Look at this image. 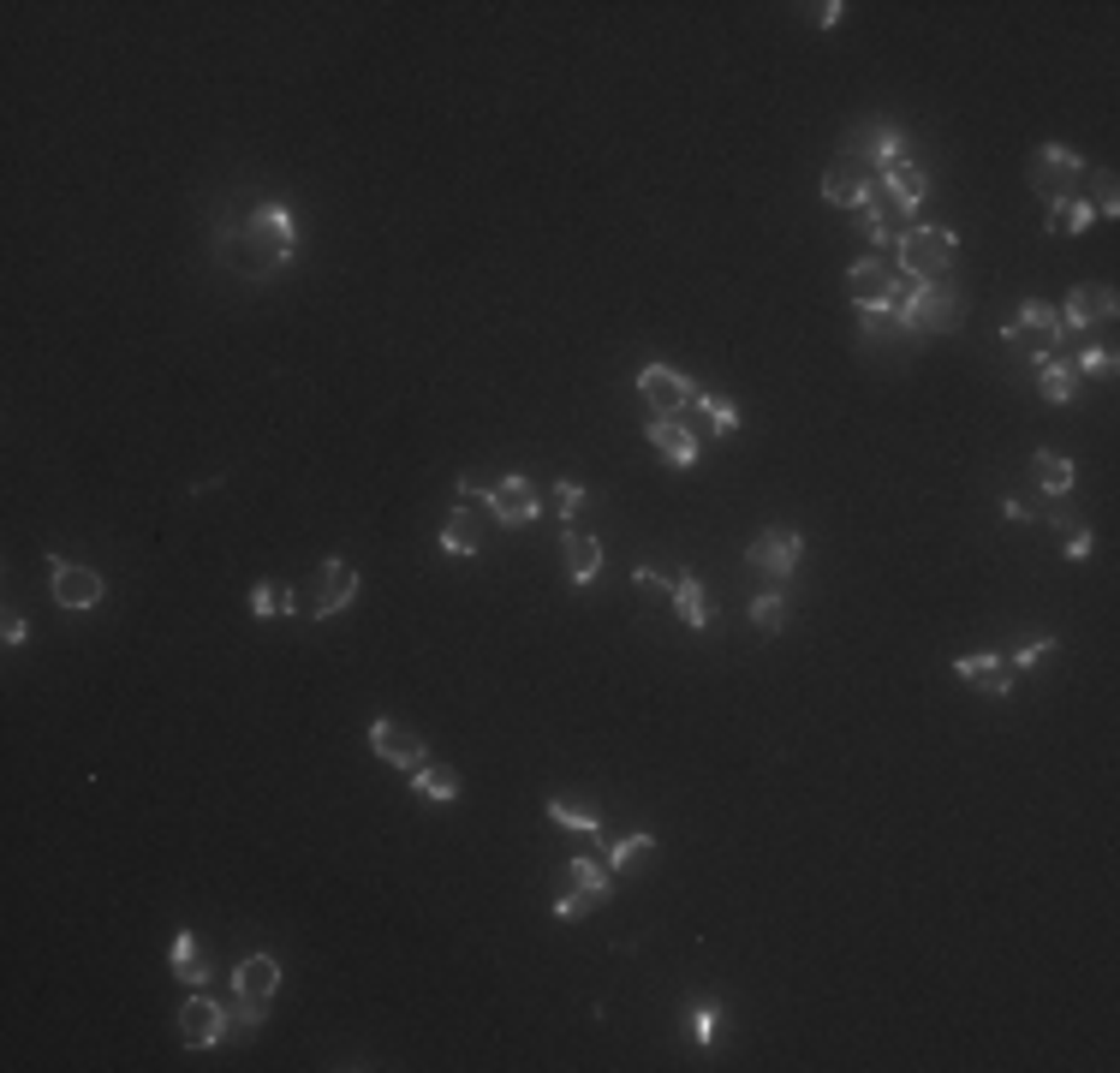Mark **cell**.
Listing matches in <instances>:
<instances>
[{
    "mask_svg": "<svg viewBox=\"0 0 1120 1073\" xmlns=\"http://www.w3.org/2000/svg\"><path fill=\"white\" fill-rule=\"evenodd\" d=\"M293 245H298V234H293V209L286 203H263L245 227L221 234V257H227L239 274H251V281L281 269V263L293 257Z\"/></svg>",
    "mask_w": 1120,
    "mask_h": 1073,
    "instance_id": "1",
    "label": "cell"
},
{
    "mask_svg": "<svg viewBox=\"0 0 1120 1073\" xmlns=\"http://www.w3.org/2000/svg\"><path fill=\"white\" fill-rule=\"evenodd\" d=\"M894 311L906 328H960V293L948 281L918 286V281H894Z\"/></svg>",
    "mask_w": 1120,
    "mask_h": 1073,
    "instance_id": "2",
    "label": "cell"
},
{
    "mask_svg": "<svg viewBox=\"0 0 1120 1073\" xmlns=\"http://www.w3.org/2000/svg\"><path fill=\"white\" fill-rule=\"evenodd\" d=\"M953 245H960V239H953L948 227H906L894 251H901V269L912 274L918 286H936L953 263Z\"/></svg>",
    "mask_w": 1120,
    "mask_h": 1073,
    "instance_id": "3",
    "label": "cell"
},
{
    "mask_svg": "<svg viewBox=\"0 0 1120 1073\" xmlns=\"http://www.w3.org/2000/svg\"><path fill=\"white\" fill-rule=\"evenodd\" d=\"M1031 192L1044 203H1061V197H1079V180H1084V156H1073L1067 143H1044L1031 150V168H1025Z\"/></svg>",
    "mask_w": 1120,
    "mask_h": 1073,
    "instance_id": "4",
    "label": "cell"
},
{
    "mask_svg": "<svg viewBox=\"0 0 1120 1073\" xmlns=\"http://www.w3.org/2000/svg\"><path fill=\"white\" fill-rule=\"evenodd\" d=\"M1002 340H1007V347H1019V352H1037V358H1049V352L1061 347V316H1055V311H1044L1037 298H1025V305H1019V311L1007 316Z\"/></svg>",
    "mask_w": 1120,
    "mask_h": 1073,
    "instance_id": "5",
    "label": "cell"
},
{
    "mask_svg": "<svg viewBox=\"0 0 1120 1073\" xmlns=\"http://www.w3.org/2000/svg\"><path fill=\"white\" fill-rule=\"evenodd\" d=\"M847 298L859 311H894V263L889 257H864L847 269Z\"/></svg>",
    "mask_w": 1120,
    "mask_h": 1073,
    "instance_id": "6",
    "label": "cell"
},
{
    "mask_svg": "<svg viewBox=\"0 0 1120 1073\" xmlns=\"http://www.w3.org/2000/svg\"><path fill=\"white\" fill-rule=\"evenodd\" d=\"M638 394L656 406V418H680L685 406H697V389L680 370H668V364H644V370H638Z\"/></svg>",
    "mask_w": 1120,
    "mask_h": 1073,
    "instance_id": "7",
    "label": "cell"
},
{
    "mask_svg": "<svg viewBox=\"0 0 1120 1073\" xmlns=\"http://www.w3.org/2000/svg\"><path fill=\"white\" fill-rule=\"evenodd\" d=\"M798 555H805V537H798V531H763V537H751V567L769 573L775 584H786L798 573Z\"/></svg>",
    "mask_w": 1120,
    "mask_h": 1073,
    "instance_id": "8",
    "label": "cell"
},
{
    "mask_svg": "<svg viewBox=\"0 0 1120 1073\" xmlns=\"http://www.w3.org/2000/svg\"><path fill=\"white\" fill-rule=\"evenodd\" d=\"M310 584H316V596H310V615H340V608L358 596V567H352V561H323Z\"/></svg>",
    "mask_w": 1120,
    "mask_h": 1073,
    "instance_id": "9",
    "label": "cell"
},
{
    "mask_svg": "<svg viewBox=\"0 0 1120 1073\" xmlns=\"http://www.w3.org/2000/svg\"><path fill=\"white\" fill-rule=\"evenodd\" d=\"M490 513L501 519V525H530V519L542 513V502H537V483L530 478H501V483H490Z\"/></svg>",
    "mask_w": 1120,
    "mask_h": 1073,
    "instance_id": "10",
    "label": "cell"
},
{
    "mask_svg": "<svg viewBox=\"0 0 1120 1073\" xmlns=\"http://www.w3.org/2000/svg\"><path fill=\"white\" fill-rule=\"evenodd\" d=\"M48 579H54V603H60V608H96V603H102V573H96V567L48 561Z\"/></svg>",
    "mask_w": 1120,
    "mask_h": 1073,
    "instance_id": "11",
    "label": "cell"
},
{
    "mask_svg": "<svg viewBox=\"0 0 1120 1073\" xmlns=\"http://www.w3.org/2000/svg\"><path fill=\"white\" fill-rule=\"evenodd\" d=\"M370 751L382 763H394V770H424V763H429L424 758V739L406 734V728L387 722V716H382V722H370Z\"/></svg>",
    "mask_w": 1120,
    "mask_h": 1073,
    "instance_id": "12",
    "label": "cell"
},
{
    "mask_svg": "<svg viewBox=\"0 0 1120 1073\" xmlns=\"http://www.w3.org/2000/svg\"><path fill=\"white\" fill-rule=\"evenodd\" d=\"M227 1037V1014L209 1002V996H192L180 1008V1044H192V1049H209V1044H221Z\"/></svg>",
    "mask_w": 1120,
    "mask_h": 1073,
    "instance_id": "13",
    "label": "cell"
},
{
    "mask_svg": "<svg viewBox=\"0 0 1120 1073\" xmlns=\"http://www.w3.org/2000/svg\"><path fill=\"white\" fill-rule=\"evenodd\" d=\"M1055 316H1061V323H1073V328L1108 323V316H1115V286H1073L1067 305H1061Z\"/></svg>",
    "mask_w": 1120,
    "mask_h": 1073,
    "instance_id": "14",
    "label": "cell"
},
{
    "mask_svg": "<svg viewBox=\"0 0 1120 1073\" xmlns=\"http://www.w3.org/2000/svg\"><path fill=\"white\" fill-rule=\"evenodd\" d=\"M232 990L245 996V1002H274V990H281V966H274V955L239 960V972H232Z\"/></svg>",
    "mask_w": 1120,
    "mask_h": 1073,
    "instance_id": "15",
    "label": "cell"
},
{
    "mask_svg": "<svg viewBox=\"0 0 1120 1073\" xmlns=\"http://www.w3.org/2000/svg\"><path fill=\"white\" fill-rule=\"evenodd\" d=\"M650 441H656V453L662 460H674V466H697V436L680 424V418H650V429H644Z\"/></svg>",
    "mask_w": 1120,
    "mask_h": 1073,
    "instance_id": "16",
    "label": "cell"
},
{
    "mask_svg": "<svg viewBox=\"0 0 1120 1073\" xmlns=\"http://www.w3.org/2000/svg\"><path fill=\"white\" fill-rule=\"evenodd\" d=\"M953 674L966 686H983V692H1013V662H995V656H960Z\"/></svg>",
    "mask_w": 1120,
    "mask_h": 1073,
    "instance_id": "17",
    "label": "cell"
},
{
    "mask_svg": "<svg viewBox=\"0 0 1120 1073\" xmlns=\"http://www.w3.org/2000/svg\"><path fill=\"white\" fill-rule=\"evenodd\" d=\"M561 561H567V579L572 584H591L596 567H602V543H596V537H584V531H572V537H561Z\"/></svg>",
    "mask_w": 1120,
    "mask_h": 1073,
    "instance_id": "18",
    "label": "cell"
},
{
    "mask_svg": "<svg viewBox=\"0 0 1120 1073\" xmlns=\"http://www.w3.org/2000/svg\"><path fill=\"white\" fill-rule=\"evenodd\" d=\"M674 603H680V621H685V626H697V633H704V626L715 621V603L704 596V584H697L692 573H680V579H674Z\"/></svg>",
    "mask_w": 1120,
    "mask_h": 1073,
    "instance_id": "19",
    "label": "cell"
},
{
    "mask_svg": "<svg viewBox=\"0 0 1120 1073\" xmlns=\"http://www.w3.org/2000/svg\"><path fill=\"white\" fill-rule=\"evenodd\" d=\"M168 955H173V972H180L185 984H197V990H203V984H209V960L197 955V936H192V931H180V936H173V948H168Z\"/></svg>",
    "mask_w": 1120,
    "mask_h": 1073,
    "instance_id": "20",
    "label": "cell"
},
{
    "mask_svg": "<svg viewBox=\"0 0 1120 1073\" xmlns=\"http://www.w3.org/2000/svg\"><path fill=\"white\" fill-rule=\"evenodd\" d=\"M1031 478H1037V490H1044V495H1067L1073 490V460H1061V453H1037V460H1031Z\"/></svg>",
    "mask_w": 1120,
    "mask_h": 1073,
    "instance_id": "21",
    "label": "cell"
},
{
    "mask_svg": "<svg viewBox=\"0 0 1120 1073\" xmlns=\"http://www.w3.org/2000/svg\"><path fill=\"white\" fill-rule=\"evenodd\" d=\"M823 197H828V203H840V209H859L864 203V180L847 168V161H835V168L823 173Z\"/></svg>",
    "mask_w": 1120,
    "mask_h": 1073,
    "instance_id": "22",
    "label": "cell"
},
{
    "mask_svg": "<svg viewBox=\"0 0 1120 1073\" xmlns=\"http://www.w3.org/2000/svg\"><path fill=\"white\" fill-rule=\"evenodd\" d=\"M882 180H889V192L901 197L906 209H912L918 215V203H924V192H930V180H924V168H912V161H901V168H889L882 173Z\"/></svg>",
    "mask_w": 1120,
    "mask_h": 1073,
    "instance_id": "23",
    "label": "cell"
},
{
    "mask_svg": "<svg viewBox=\"0 0 1120 1073\" xmlns=\"http://www.w3.org/2000/svg\"><path fill=\"white\" fill-rule=\"evenodd\" d=\"M1091 203L1084 197H1061V203H1049V234H1084L1091 227Z\"/></svg>",
    "mask_w": 1120,
    "mask_h": 1073,
    "instance_id": "24",
    "label": "cell"
},
{
    "mask_svg": "<svg viewBox=\"0 0 1120 1073\" xmlns=\"http://www.w3.org/2000/svg\"><path fill=\"white\" fill-rule=\"evenodd\" d=\"M567 871H572V889H579V894H591V901H608V865H602V859L579 853Z\"/></svg>",
    "mask_w": 1120,
    "mask_h": 1073,
    "instance_id": "25",
    "label": "cell"
},
{
    "mask_svg": "<svg viewBox=\"0 0 1120 1073\" xmlns=\"http://www.w3.org/2000/svg\"><path fill=\"white\" fill-rule=\"evenodd\" d=\"M412 788L429 793V800H459V781H453V770H436V763H424V770H412Z\"/></svg>",
    "mask_w": 1120,
    "mask_h": 1073,
    "instance_id": "26",
    "label": "cell"
},
{
    "mask_svg": "<svg viewBox=\"0 0 1120 1073\" xmlns=\"http://www.w3.org/2000/svg\"><path fill=\"white\" fill-rule=\"evenodd\" d=\"M1073 382H1079V376H1073V364H1049V358H1044V376H1037V394H1044L1049 406L1073 400Z\"/></svg>",
    "mask_w": 1120,
    "mask_h": 1073,
    "instance_id": "27",
    "label": "cell"
},
{
    "mask_svg": "<svg viewBox=\"0 0 1120 1073\" xmlns=\"http://www.w3.org/2000/svg\"><path fill=\"white\" fill-rule=\"evenodd\" d=\"M298 608V596L286 591V584H257V591H251V615H263V621H269V615H293Z\"/></svg>",
    "mask_w": 1120,
    "mask_h": 1073,
    "instance_id": "28",
    "label": "cell"
},
{
    "mask_svg": "<svg viewBox=\"0 0 1120 1073\" xmlns=\"http://www.w3.org/2000/svg\"><path fill=\"white\" fill-rule=\"evenodd\" d=\"M441 549H448V555H471V549H477V531H471V519H465V513H453L448 525H441Z\"/></svg>",
    "mask_w": 1120,
    "mask_h": 1073,
    "instance_id": "29",
    "label": "cell"
},
{
    "mask_svg": "<svg viewBox=\"0 0 1120 1073\" xmlns=\"http://www.w3.org/2000/svg\"><path fill=\"white\" fill-rule=\"evenodd\" d=\"M751 621H757L763 633H781V626H786V596L781 591L757 596V603H751Z\"/></svg>",
    "mask_w": 1120,
    "mask_h": 1073,
    "instance_id": "30",
    "label": "cell"
},
{
    "mask_svg": "<svg viewBox=\"0 0 1120 1073\" xmlns=\"http://www.w3.org/2000/svg\"><path fill=\"white\" fill-rule=\"evenodd\" d=\"M870 150H876L870 161H876L882 173H889V168H901V161H906V138H901V131H876V138H870Z\"/></svg>",
    "mask_w": 1120,
    "mask_h": 1073,
    "instance_id": "31",
    "label": "cell"
},
{
    "mask_svg": "<svg viewBox=\"0 0 1120 1073\" xmlns=\"http://www.w3.org/2000/svg\"><path fill=\"white\" fill-rule=\"evenodd\" d=\"M549 823H561V829H579V835H596V817L591 811H579V805H561V800H549Z\"/></svg>",
    "mask_w": 1120,
    "mask_h": 1073,
    "instance_id": "32",
    "label": "cell"
},
{
    "mask_svg": "<svg viewBox=\"0 0 1120 1073\" xmlns=\"http://www.w3.org/2000/svg\"><path fill=\"white\" fill-rule=\"evenodd\" d=\"M650 847H656V835H626V841H614V853H608V871H626L632 859H644Z\"/></svg>",
    "mask_w": 1120,
    "mask_h": 1073,
    "instance_id": "33",
    "label": "cell"
},
{
    "mask_svg": "<svg viewBox=\"0 0 1120 1073\" xmlns=\"http://www.w3.org/2000/svg\"><path fill=\"white\" fill-rule=\"evenodd\" d=\"M1091 215H1120V185H1115V173H1096V197H1091Z\"/></svg>",
    "mask_w": 1120,
    "mask_h": 1073,
    "instance_id": "34",
    "label": "cell"
},
{
    "mask_svg": "<svg viewBox=\"0 0 1120 1073\" xmlns=\"http://www.w3.org/2000/svg\"><path fill=\"white\" fill-rule=\"evenodd\" d=\"M864 335L870 340H894V335H906V323H901V311H864Z\"/></svg>",
    "mask_w": 1120,
    "mask_h": 1073,
    "instance_id": "35",
    "label": "cell"
},
{
    "mask_svg": "<svg viewBox=\"0 0 1120 1073\" xmlns=\"http://www.w3.org/2000/svg\"><path fill=\"white\" fill-rule=\"evenodd\" d=\"M1073 376H1115V352H1108V347H1091V352H1079V364H1073Z\"/></svg>",
    "mask_w": 1120,
    "mask_h": 1073,
    "instance_id": "36",
    "label": "cell"
},
{
    "mask_svg": "<svg viewBox=\"0 0 1120 1073\" xmlns=\"http://www.w3.org/2000/svg\"><path fill=\"white\" fill-rule=\"evenodd\" d=\"M697 406H709V418H715V429H722V436H727V429H739V412L727 400H715V394H697Z\"/></svg>",
    "mask_w": 1120,
    "mask_h": 1073,
    "instance_id": "37",
    "label": "cell"
},
{
    "mask_svg": "<svg viewBox=\"0 0 1120 1073\" xmlns=\"http://www.w3.org/2000/svg\"><path fill=\"white\" fill-rule=\"evenodd\" d=\"M715 1014H722L715 1002H697V1008H692V1032H697V1044H709V1037H715Z\"/></svg>",
    "mask_w": 1120,
    "mask_h": 1073,
    "instance_id": "38",
    "label": "cell"
},
{
    "mask_svg": "<svg viewBox=\"0 0 1120 1073\" xmlns=\"http://www.w3.org/2000/svg\"><path fill=\"white\" fill-rule=\"evenodd\" d=\"M591 906H596L591 894L572 889V894H561V901H554V918H579V913H591Z\"/></svg>",
    "mask_w": 1120,
    "mask_h": 1073,
    "instance_id": "39",
    "label": "cell"
},
{
    "mask_svg": "<svg viewBox=\"0 0 1120 1073\" xmlns=\"http://www.w3.org/2000/svg\"><path fill=\"white\" fill-rule=\"evenodd\" d=\"M554 502H561V519H572L584 507V483H561V490H554Z\"/></svg>",
    "mask_w": 1120,
    "mask_h": 1073,
    "instance_id": "40",
    "label": "cell"
},
{
    "mask_svg": "<svg viewBox=\"0 0 1120 1073\" xmlns=\"http://www.w3.org/2000/svg\"><path fill=\"white\" fill-rule=\"evenodd\" d=\"M1049 650H1055V638L1044 633V638H1037V645H1025V650H1019V656H1013V668H1037V662H1044Z\"/></svg>",
    "mask_w": 1120,
    "mask_h": 1073,
    "instance_id": "41",
    "label": "cell"
},
{
    "mask_svg": "<svg viewBox=\"0 0 1120 1073\" xmlns=\"http://www.w3.org/2000/svg\"><path fill=\"white\" fill-rule=\"evenodd\" d=\"M0 638H6V645H25V638H30L25 615H6V621H0Z\"/></svg>",
    "mask_w": 1120,
    "mask_h": 1073,
    "instance_id": "42",
    "label": "cell"
},
{
    "mask_svg": "<svg viewBox=\"0 0 1120 1073\" xmlns=\"http://www.w3.org/2000/svg\"><path fill=\"white\" fill-rule=\"evenodd\" d=\"M1067 555H1073V561H1084V555H1091V531H1084V525H1073V531H1067Z\"/></svg>",
    "mask_w": 1120,
    "mask_h": 1073,
    "instance_id": "43",
    "label": "cell"
},
{
    "mask_svg": "<svg viewBox=\"0 0 1120 1073\" xmlns=\"http://www.w3.org/2000/svg\"><path fill=\"white\" fill-rule=\"evenodd\" d=\"M840 13H847L840 0H823V6H811V18H817V25H823V30H828V25H840Z\"/></svg>",
    "mask_w": 1120,
    "mask_h": 1073,
    "instance_id": "44",
    "label": "cell"
}]
</instances>
